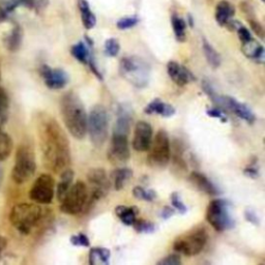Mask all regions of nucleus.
<instances>
[{
  "label": "nucleus",
  "mask_w": 265,
  "mask_h": 265,
  "mask_svg": "<svg viewBox=\"0 0 265 265\" xmlns=\"http://www.w3.org/2000/svg\"><path fill=\"white\" fill-rule=\"evenodd\" d=\"M36 127L43 164L50 171L61 173L71 164L70 142L63 128L48 114L37 117Z\"/></svg>",
  "instance_id": "obj_1"
},
{
  "label": "nucleus",
  "mask_w": 265,
  "mask_h": 265,
  "mask_svg": "<svg viewBox=\"0 0 265 265\" xmlns=\"http://www.w3.org/2000/svg\"><path fill=\"white\" fill-rule=\"evenodd\" d=\"M63 122L76 139H83L87 132V114L83 103L75 93L65 94L60 101Z\"/></svg>",
  "instance_id": "obj_2"
},
{
  "label": "nucleus",
  "mask_w": 265,
  "mask_h": 265,
  "mask_svg": "<svg viewBox=\"0 0 265 265\" xmlns=\"http://www.w3.org/2000/svg\"><path fill=\"white\" fill-rule=\"evenodd\" d=\"M42 218V210L38 205L21 203L13 207L10 213L11 224L22 234H29Z\"/></svg>",
  "instance_id": "obj_3"
},
{
  "label": "nucleus",
  "mask_w": 265,
  "mask_h": 265,
  "mask_svg": "<svg viewBox=\"0 0 265 265\" xmlns=\"http://www.w3.org/2000/svg\"><path fill=\"white\" fill-rule=\"evenodd\" d=\"M60 202V210L71 215L86 212L93 207L87 185L81 181L70 188Z\"/></svg>",
  "instance_id": "obj_4"
},
{
  "label": "nucleus",
  "mask_w": 265,
  "mask_h": 265,
  "mask_svg": "<svg viewBox=\"0 0 265 265\" xmlns=\"http://www.w3.org/2000/svg\"><path fill=\"white\" fill-rule=\"evenodd\" d=\"M119 71L126 81L138 88H144L149 82L150 68L148 63L140 57H123L119 63Z\"/></svg>",
  "instance_id": "obj_5"
},
{
  "label": "nucleus",
  "mask_w": 265,
  "mask_h": 265,
  "mask_svg": "<svg viewBox=\"0 0 265 265\" xmlns=\"http://www.w3.org/2000/svg\"><path fill=\"white\" fill-rule=\"evenodd\" d=\"M109 119L106 109L101 106H95L87 115V132L96 147H102L108 139Z\"/></svg>",
  "instance_id": "obj_6"
},
{
  "label": "nucleus",
  "mask_w": 265,
  "mask_h": 265,
  "mask_svg": "<svg viewBox=\"0 0 265 265\" xmlns=\"http://www.w3.org/2000/svg\"><path fill=\"white\" fill-rule=\"evenodd\" d=\"M206 219L218 232L230 230L235 225L234 217L230 212V203L225 199H214L208 204Z\"/></svg>",
  "instance_id": "obj_7"
},
{
  "label": "nucleus",
  "mask_w": 265,
  "mask_h": 265,
  "mask_svg": "<svg viewBox=\"0 0 265 265\" xmlns=\"http://www.w3.org/2000/svg\"><path fill=\"white\" fill-rule=\"evenodd\" d=\"M36 162L35 154L31 146L22 144L19 146L16 153V161L12 171V178L18 185L27 183L35 172Z\"/></svg>",
  "instance_id": "obj_8"
},
{
  "label": "nucleus",
  "mask_w": 265,
  "mask_h": 265,
  "mask_svg": "<svg viewBox=\"0 0 265 265\" xmlns=\"http://www.w3.org/2000/svg\"><path fill=\"white\" fill-rule=\"evenodd\" d=\"M207 242V233L204 228H195L179 238L173 244L174 250L186 256H196L203 251Z\"/></svg>",
  "instance_id": "obj_9"
},
{
  "label": "nucleus",
  "mask_w": 265,
  "mask_h": 265,
  "mask_svg": "<svg viewBox=\"0 0 265 265\" xmlns=\"http://www.w3.org/2000/svg\"><path fill=\"white\" fill-rule=\"evenodd\" d=\"M148 150L149 154L147 161L149 165L162 168L169 163L171 158V144L166 130L160 129L157 132Z\"/></svg>",
  "instance_id": "obj_10"
},
{
  "label": "nucleus",
  "mask_w": 265,
  "mask_h": 265,
  "mask_svg": "<svg viewBox=\"0 0 265 265\" xmlns=\"http://www.w3.org/2000/svg\"><path fill=\"white\" fill-rule=\"evenodd\" d=\"M87 182L91 203L94 206L109 193L111 182L108 179L107 172L103 168H94L88 171Z\"/></svg>",
  "instance_id": "obj_11"
},
{
  "label": "nucleus",
  "mask_w": 265,
  "mask_h": 265,
  "mask_svg": "<svg viewBox=\"0 0 265 265\" xmlns=\"http://www.w3.org/2000/svg\"><path fill=\"white\" fill-rule=\"evenodd\" d=\"M55 194V182L49 174H41L35 180L29 192L32 201L38 204H50Z\"/></svg>",
  "instance_id": "obj_12"
},
{
  "label": "nucleus",
  "mask_w": 265,
  "mask_h": 265,
  "mask_svg": "<svg viewBox=\"0 0 265 265\" xmlns=\"http://www.w3.org/2000/svg\"><path fill=\"white\" fill-rule=\"evenodd\" d=\"M213 103L216 105L217 108L222 110H229L230 112L234 113L237 117L241 118L250 124L254 123L256 120V116L253 113V111L247 105L239 103L232 97L218 95Z\"/></svg>",
  "instance_id": "obj_13"
},
{
  "label": "nucleus",
  "mask_w": 265,
  "mask_h": 265,
  "mask_svg": "<svg viewBox=\"0 0 265 265\" xmlns=\"http://www.w3.org/2000/svg\"><path fill=\"white\" fill-rule=\"evenodd\" d=\"M130 151L128 146V136L113 132L110 147L108 150V159L112 164L119 165L129 160Z\"/></svg>",
  "instance_id": "obj_14"
},
{
  "label": "nucleus",
  "mask_w": 265,
  "mask_h": 265,
  "mask_svg": "<svg viewBox=\"0 0 265 265\" xmlns=\"http://www.w3.org/2000/svg\"><path fill=\"white\" fill-rule=\"evenodd\" d=\"M152 127L146 121H138L135 129L134 137H132V148L138 152H144L149 149L152 141Z\"/></svg>",
  "instance_id": "obj_15"
},
{
  "label": "nucleus",
  "mask_w": 265,
  "mask_h": 265,
  "mask_svg": "<svg viewBox=\"0 0 265 265\" xmlns=\"http://www.w3.org/2000/svg\"><path fill=\"white\" fill-rule=\"evenodd\" d=\"M39 73L47 87L53 91L62 90L69 82L68 74L61 69H51L49 65L43 64L40 67Z\"/></svg>",
  "instance_id": "obj_16"
},
{
  "label": "nucleus",
  "mask_w": 265,
  "mask_h": 265,
  "mask_svg": "<svg viewBox=\"0 0 265 265\" xmlns=\"http://www.w3.org/2000/svg\"><path fill=\"white\" fill-rule=\"evenodd\" d=\"M132 123L131 108L127 104H120L117 108V119L115 121L113 132L128 136Z\"/></svg>",
  "instance_id": "obj_17"
},
{
  "label": "nucleus",
  "mask_w": 265,
  "mask_h": 265,
  "mask_svg": "<svg viewBox=\"0 0 265 265\" xmlns=\"http://www.w3.org/2000/svg\"><path fill=\"white\" fill-rule=\"evenodd\" d=\"M167 71L171 80L179 86H186L196 80L192 72L176 61H169L167 64Z\"/></svg>",
  "instance_id": "obj_18"
},
{
  "label": "nucleus",
  "mask_w": 265,
  "mask_h": 265,
  "mask_svg": "<svg viewBox=\"0 0 265 265\" xmlns=\"http://www.w3.org/2000/svg\"><path fill=\"white\" fill-rule=\"evenodd\" d=\"M190 182L202 193L209 196H216L219 194L216 186L205 176L203 173L194 171L190 174Z\"/></svg>",
  "instance_id": "obj_19"
},
{
  "label": "nucleus",
  "mask_w": 265,
  "mask_h": 265,
  "mask_svg": "<svg viewBox=\"0 0 265 265\" xmlns=\"http://www.w3.org/2000/svg\"><path fill=\"white\" fill-rule=\"evenodd\" d=\"M241 49L248 58L253 59L258 63L264 62V48L261 43L254 40L253 38L247 42H244Z\"/></svg>",
  "instance_id": "obj_20"
},
{
  "label": "nucleus",
  "mask_w": 265,
  "mask_h": 265,
  "mask_svg": "<svg viewBox=\"0 0 265 265\" xmlns=\"http://www.w3.org/2000/svg\"><path fill=\"white\" fill-rule=\"evenodd\" d=\"M146 114H159L163 117H171L175 114V108L167 103H164L160 99H156L150 102L144 109Z\"/></svg>",
  "instance_id": "obj_21"
},
{
  "label": "nucleus",
  "mask_w": 265,
  "mask_h": 265,
  "mask_svg": "<svg viewBox=\"0 0 265 265\" xmlns=\"http://www.w3.org/2000/svg\"><path fill=\"white\" fill-rule=\"evenodd\" d=\"M234 14V7L230 3L226 2V0H223V2L218 3V5L216 6L215 20L220 26H226V24L232 19Z\"/></svg>",
  "instance_id": "obj_22"
},
{
  "label": "nucleus",
  "mask_w": 265,
  "mask_h": 265,
  "mask_svg": "<svg viewBox=\"0 0 265 265\" xmlns=\"http://www.w3.org/2000/svg\"><path fill=\"white\" fill-rule=\"evenodd\" d=\"M132 178V171L129 168L121 167L116 168L111 173V183L116 191H120Z\"/></svg>",
  "instance_id": "obj_23"
},
{
  "label": "nucleus",
  "mask_w": 265,
  "mask_h": 265,
  "mask_svg": "<svg viewBox=\"0 0 265 265\" xmlns=\"http://www.w3.org/2000/svg\"><path fill=\"white\" fill-rule=\"evenodd\" d=\"M139 210L136 206L119 205L115 208V213L125 226H132L137 218Z\"/></svg>",
  "instance_id": "obj_24"
},
{
  "label": "nucleus",
  "mask_w": 265,
  "mask_h": 265,
  "mask_svg": "<svg viewBox=\"0 0 265 265\" xmlns=\"http://www.w3.org/2000/svg\"><path fill=\"white\" fill-rule=\"evenodd\" d=\"M74 181V171L70 168H67L61 172L60 181L58 183L57 189H56V196L59 201L63 199L70 188L72 187V183Z\"/></svg>",
  "instance_id": "obj_25"
},
{
  "label": "nucleus",
  "mask_w": 265,
  "mask_h": 265,
  "mask_svg": "<svg viewBox=\"0 0 265 265\" xmlns=\"http://www.w3.org/2000/svg\"><path fill=\"white\" fill-rule=\"evenodd\" d=\"M78 7L81 13V19L84 27L86 29H93L97 24V19L95 14L91 11L90 5L86 2V0H79Z\"/></svg>",
  "instance_id": "obj_26"
},
{
  "label": "nucleus",
  "mask_w": 265,
  "mask_h": 265,
  "mask_svg": "<svg viewBox=\"0 0 265 265\" xmlns=\"http://www.w3.org/2000/svg\"><path fill=\"white\" fill-rule=\"evenodd\" d=\"M22 29L19 26H15L12 31L5 37V45L11 52H16L20 49L22 43Z\"/></svg>",
  "instance_id": "obj_27"
},
{
  "label": "nucleus",
  "mask_w": 265,
  "mask_h": 265,
  "mask_svg": "<svg viewBox=\"0 0 265 265\" xmlns=\"http://www.w3.org/2000/svg\"><path fill=\"white\" fill-rule=\"evenodd\" d=\"M111 252L106 248H92L90 251V264L108 265L110 262Z\"/></svg>",
  "instance_id": "obj_28"
},
{
  "label": "nucleus",
  "mask_w": 265,
  "mask_h": 265,
  "mask_svg": "<svg viewBox=\"0 0 265 265\" xmlns=\"http://www.w3.org/2000/svg\"><path fill=\"white\" fill-rule=\"evenodd\" d=\"M72 55L82 63H88L93 58V55L90 52V49L85 45V42L80 41L72 47Z\"/></svg>",
  "instance_id": "obj_29"
},
{
  "label": "nucleus",
  "mask_w": 265,
  "mask_h": 265,
  "mask_svg": "<svg viewBox=\"0 0 265 265\" xmlns=\"http://www.w3.org/2000/svg\"><path fill=\"white\" fill-rule=\"evenodd\" d=\"M203 52H204L207 62L212 68H218L220 65V63H222V58H220V55L217 53V51L210 45L206 39H203Z\"/></svg>",
  "instance_id": "obj_30"
},
{
  "label": "nucleus",
  "mask_w": 265,
  "mask_h": 265,
  "mask_svg": "<svg viewBox=\"0 0 265 265\" xmlns=\"http://www.w3.org/2000/svg\"><path fill=\"white\" fill-rule=\"evenodd\" d=\"M13 150V140L5 131L0 130V162L7 160Z\"/></svg>",
  "instance_id": "obj_31"
},
{
  "label": "nucleus",
  "mask_w": 265,
  "mask_h": 265,
  "mask_svg": "<svg viewBox=\"0 0 265 265\" xmlns=\"http://www.w3.org/2000/svg\"><path fill=\"white\" fill-rule=\"evenodd\" d=\"M172 28L176 39L179 41H185L187 38V24L186 21L179 16L172 17Z\"/></svg>",
  "instance_id": "obj_32"
},
{
  "label": "nucleus",
  "mask_w": 265,
  "mask_h": 265,
  "mask_svg": "<svg viewBox=\"0 0 265 265\" xmlns=\"http://www.w3.org/2000/svg\"><path fill=\"white\" fill-rule=\"evenodd\" d=\"M10 111V100L4 88L0 87V128L8 119Z\"/></svg>",
  "instance_id": "obj_33"
},
{
  "label": "nucleus",
  "mask_w": 265,
  "mask_h": 265,
  "mask_svg": "<svg viewBox=\"0 0 265 265\" xmlns=\"http://www.w3.org/2000/svg\"><path fill=\"white\" fill-rule=\"evenodd\" d=\"M132 195L139 200L147 201V202L153 201L157 197V194L153 190H146L142 187H135L134 190H132Z\"/></svg>",
  "instance_id": "obj_34"
},
{
  "label": "nucleus",
  "mask_w": 265,
  "mask_h": 265,
  "mask_svg": "<svg viewBox=\"0 0 265 265\" xmlns=\"http://www.w3.org/2000/svg\"><path fill=\"white\" fill-rule=\"evenodd\" d=\"M132 227L139 233H152L156 231V225L145 219L136 218Z\"/></svg>",
  "instance_id": "obj_35"
},
{
  "label": "nucleus",
  "mask_w": 265,
  "mask_h": 265,
  "mask_svg": "<svg viewBox=\"0 0 265 265\" xmlns=\"http://www.w3.org/2000/svg\"><path fill=\"white\" fill-rule=\"evenodd\" d=\"M120 51V45L116 38H109L105 42V52L110 57H115Z\"/></svg>",
  "instance_id": "obj_36"
},
{
  "label": "nucleus",
  "mask_w": 265,
  "mask_h": 265,
  "mask_svg": "<svg viewBox=\"0 0 265 265\" xmlns=\"http://www.w3.org/2000/svg\"><path fill=\"white\" fill-rule=\"evenodd\" d=\"M170 199H171L172 207H173L174 209L178 210L179 213H181V214L187 213L188 207H187L186 204L183 202V200H182V198H181V195H180L178 192L172 193Z\"/></svg>",
  "instance_id": "obj_37"
},
{
  "label": "nucleus",
  "mask_w": 265,
  "mask_h": 265,
  "mask_svg": "<svg viewBox=\"0 0 265 265\" xmlns=\"http://www.w3.org/2000/svg\"><path fill=\"white\" fill-rule=\"evenodd\" d=\"M138 23H139L138 17L137 16H131V17H125V18L119 19L116 23V26L120 30H125V29H129L131 27L136 26Z\"/></svg>",
  "instance_id": "obj_38"
},
{
  "label": "nucleus",
  "mask_w": 265,
  "mask_h": 265,
  "mask_svg": "<svg viewBox=\"0 0 265 265\" xmlns=\"http://www.w3.org/2000/svg\"><path fill=\"white\" fill-rule=\"evenodd\" d=\"M70 240H71V244L73 246H76V247L87 248V247H90V245H91L90 238H88L87 235H85L84 233H78L76 235H73Z\"/></svg>",
  "instance_id": "obj_39"
},
{
  "label": "nucleus",
  "mask_w": 265,
  "mask_h": 265,
  "mask_svg": "<svg viewBox=\"0 0 265 265\" xmlns=\"http://www.w3.org/2000/svg\"><path fill=\"white\" fill-rule=\"evenodd\" d=\"M244 173L246 176H248V178L250 179H253V180H256L258 179L260 176V171H259V167L257 165V161L254 160L245 170H244Z\"/></svg>",
  "instance_id": "obj_40"
},
{
  "label": "nucleus",
  "mask_w": 265,
  "mask_h": 265,
  "mask_svg": "<svg viewBox=\"0 0 265 265\" xmlns=\"http://www.w3.org/2000/svg\"><path fill=\"white\" fill-rule=\"evenodd\" d=\"M159 265H180L182 264V259L179 255H175V254H172V255H169L165 258H163L162 260H160L158 262Z\"/></svg>",
  "instance_id": "obj_41"
},
{
  "label": "nucleus",
  "mask_w": 265,
  "mask_h": 265,
  "mask_svg": "<svg viewBox=\"0 0 265 265\" xmlns=\"http://www.w3.org/2000/svg\"><path fill=\"white\" fill-rule=\"evenodd\" d=\"M245 218L248 220V222H250L251 224H253L255 226H259L260 225L259 216H258V214L253 209L247 208L245 210Z\"/></svg>",
  "instance_id": "obj_42"
},
{
  "label": "nucleus",
  "mask_w": 265,
  "mask_h": 265,
  "mask_svg": "<svg viewBox=\"0 0 265 265\" xmlns=\"http://www.w3.org/2000/svg\"><path fill=\"white\" fill-rule=\"evenodd\" d=\"M206 113H207L210 117H212V118H217V119H219L222 122H227V117L223 114V110L217 108V107L207 110Z\"/></svg>",
  "instance_id": "obj_43"
},
{
  "label": "nucleus",
  "mask_w": 265,
  "mask_h": 265,
  "mask_svg": "<svg viewBox=\"0 0 265 265\" xmlns=\"http://www.w3.org/2000/svg\"><path fill=\"white\" fill-rule=\"evenodd\" d=\"M237 33H238V37L239 39L241 40V42H247L249 40H251L253 37H252V34L250 33L249 29L246 28L245 26H240L238 29H237Z\"/></svg>",
  "instance_id": "obj_44"
},
{
  "label": "nucleus",
  "mask_w": 265,
  "mask_h": 265,
  "mask_svg": "<svg viewBox=\"0 0 265 265\" xmlns=\"http://www.w3.org/2000/svg\"><path fill=\"white\" fill-rule=\"evenodd\" d=\"M250 25L251 28L253 29V31L260 37V38H264V29L262 27V25L256 21V20H250Z\"/></svg>",
  "instance_id": "obj_45"
},
{
  "label": "nucleus",
  "mask_w": 265,
  "mask_h": 265,
  "mask_svg": "<svg viewBox=\"0 0 265 265\" xmlns=\"http://www.w3.org/2000/svg\"><path fill=\"white\" fill-rule=\"evenodd\" d=\"M175 213V209L173 207H170V206H165L161 212V215L164 219H168L170 218L172 215H174Z\"/></svg>",
  "instance_id": "obj_46"
},
{
  "label": "nucleus",
  "mask_w": 265,
  "mask_h": 265,
  "mask_svg": "<svg viewBox=\"0 0 265 265\" xmlns=\"http://www.w3.org/2000/svg\"><path fill=\"white\" fill-rule=\"evenodd\" d=\"M8 19V12L6 11L5 8L0 7V23L5 22Z\"/></svg>",
  "instance_id": "obj_47"
},
{
  "label": "nucleus",
  "mask_w": 265,
  "mask_h": 265,
  "mask_svg": "<svg viewBox=\"0 0 265 265\" xmlns=\"http://www.w3.org/2000/svg\"><path fill=\"white\" fill-rule=\"evenodd\" d=\"M6 247H7V239L4 236L0 235V256H2Z\"/></svg>",
  "instance_id": "obj_48"
},
{
  "label": "nucleus",
  "mask_w": 265,
  "mask_h": 265,
  "mask_svg": "<svg viewBox=\"0 0 265 265\" xmlns=\"http://www.w3.org/2000/svg\"><path fill=\"white\" fill-rule=\"evenodd\" d=\"M20 3L27 6V7H32L34 0H20Z\"/></svg>",
  "instance_id": "obj_49"
},
{
  "label": "nucleus",
  "mask_w": 265,
  "mask_h": 265,
  "mask_svg": "<svg viewBox=\"0 0 265 265\" xmlns=\"http://www.w3.org/2000/svg\"><path fill=\"white\" fill-rule=\"evenodd\" d=\"M3 180H4V171L2 168H0V186L3 184Z\"/></svg>",
  "instance_id": "obj_50"
},
{
  "label": "nucleus",
  "mask_w": 265,
  "mask_h": 265,
  "mask_svg": "<svg viewBox=\"0 0 265 265\" xmlns=\"http://www.w3.org/2000/svg\"><path fill=\"white\" fill-rule=\"evenodd\" d=\"M262 2H264V0H262Z\"/></svg>",
  "instance_id": "obj_51"
},
{
  "label": "nucleus",
  "mask_w": 265,
  "mask_h": 265,
  "mask_svg": "<svg viewBox=\"0 0 265 265\" xmlns=\"http://www.w3.org/2000/svg\"><path fill=\"white\" fill-rule=\"evenodd\" d=\"M0 74H2V72H0Z\"/></svg>",
  "instance_id": "obj_52"
}]
</instances>
